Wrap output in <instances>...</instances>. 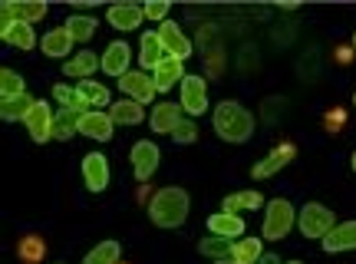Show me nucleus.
Returning a JSON list of instances; mask_svg holds the SVG:
<instances>
[{
	"label": "nucleus",
	"mask_w": 356,
	"mask_h": 264,
	"mask_svg": "<svg viewBox=\"0 0 356 264\" xmlns=\"http://www.w3.org/2000/svg\"><path fill=\"white\" fill-rule=\"evenodd\" d=\"M191 212V201H188V192L178 189V185H165L159 189L149 201V218H152L155 228H181L185 218Z\"/></svg>",
	"instance_id": "obj_1"
},
{
	"label": "nucleus",
	"mask_w": 356,
	"mask_h": 264,
	"mask_svg": "<svg viewBox=\"0 0 356 264\" xmlns=\"http://www.w3.org/2000/svg\"><path fill=\"white\" fill-rule=\"evenodd\" d=\"M215 132L225 142H248V139L254 136V116L244 109L241 102L234 100H221L215 109Z\"/></svg>",
	"instance_id": "obj_2"
},
{
	"label": "nucleus",
	"mask_w": 356,
	"mask_h": 264,
	"mask_svg": "<svg viewBox=\"0 0 356 264\" xmlns=\"http://www.w3.org/2000/svg\"><path fill=\"white\" fill-rule=\"evenodd\" d=\"M293 222H297V208L287 199H270L264 215V225H261V238L264 241H284L291 235Z\"/></svg>",
	"instance_id": "obj_3"
},
{
	"label": "nucleus",
	"mask_w": 356,
	"mask_h": 264,
	"mask_svg": "<svg viewBox=\"0 0 356 264\" xmlns=\"http://www.w3.org/2000/svg\"><path fill=\"white\" fill-rule=\"evenodd\" d=\"M297 228H300V235H304V238L323 241L333 228H337V218H333V212L327 208V205H320V201H307L304 208H300V215H297Z\"/></svg>",
	"instance_id": "obj_4"
},
{
	"label": "nucleus",
	"mask_w": 356,
	"mask_h": 264,
	"mask_svg": "<svg viewBox=\"0 0 356 264\" xmlns=\"http://www.w3.org/2000/svg\"><path fill=\"white\" fill-rule=\"evenodd\" d=\"M24 123H26L30 139H33L37 146H43V142H50V139H53V123H56V113H53V106L47 100H37Z\"/></svg>",
	"instance_id": "obj_5"
},
{
	"label": "nucleus",
	"mask_w": 356,
	"mask_h": 264,
	"mask_svg": "<svg viewBox=\"0 0 356 264\" xmlns=\"http://www.w3.org/2000/svg\"><path fill=\"white\" fill-rule=\"evenodd\" d=\"M119 89L126 93V100H136V102H142V106H149V102L155 100V79L145 70H129L122 79H119Z\"/></svg>",
	"instance_id": "obj_6"
},
{
	"label": "nucleus",
	"mask_w": 356,
	"mask_h": 264,
	"mask_svg": "<svg viewBox=\"0 0 356 264\" xmlns=\"http://www.w3.org/2000/svg\"><path fill=\"white\" fill-rule=\"evenodd\" d=\"M159 162H162V152H159L155 142L142 139V142L132 146V169H136V178H139V182H149V178L155 176Z\"/></svg>",
	"instance_id": "obj_7"
},
{
	"label": "nucleus",
	"mask_w": 356,
	"mask_h": 264,
	"mask_svg": "<svg viewBox=\"0 0 356 264\" xmlns=\"http://www.w3.org/2000/svg\"><path fill=\"white\" fill-rule=\"evenodd\" d=\"M181 109L188 116L208 113V86H204L202 76H185L181 79Z\"/></svg>",
	"instance_id": "obj_8"
},
{
	"label": "nucleus",
	"mask_w": 356,
	"mask_h": 264,
	"mask_svg": "<svg viewBox=\"0 0 356 264\" xmlns=\"http://www.w3.org/2000/svg\"><path fill=\"white\" fill-rule=\"evenodd\" d=\"M159 40H162V47H165L168 56H175V60H188L191 56V40L181 33V26L175 20H165V24H159Z\"/></svg>",
	"instance_id": "obj_9"
},
{
	"label": "nucleus",
	"mask_w": 356,
	"mask_h": 264,
	"mask_svg": "<svg viewBox=\"0 0 356 264\" xmlns=\"http://www.w3.org/2000/svg\"><path fill=\"white\" fill-rule=\"evenodd\" d=\"M83 178H86V189L89 192H106L109 185V159L102 155V152H86V159H83Z\"/></svg>",
	"instance_id": "obj_10"
},
{
	"label": "nucleus",
	"mask_w": 356,
	"mask_h": 264,
	"mask_svg": "<svg viewBox=\"0 0 356 264\" xmlns=\"http://www.w3.org/2000/svg\"><path fill=\"white\" fill-rule=\"evenodd\" d=\"M293 155H297V149H293L291 142H280L277 149H274V152H267L264 159H261V162H257L254 169H251V178H257V182H261V178L277 176V172L284 169V165H291Z\"/></svg>",
	"instance_id": "obj_11"
},
{
	"label": "nucleus",
	"mask_w": 356,
	"mask_h": 264,
	"mask_svg": "<svg viewBox=\"0 0 356 264\" xmlns=\"http://www.w3.org/2000/svg\"><path fill=\"white\" fill-rule=\"evenodd\" d=\"M129 63H132V50H129L126 40H115V43H109L106 50H102V73L106 76H122L129 73Z\"/></svg>",
	"instance_id": "obj_12"
},
{
	"label": "nucleus",
	"mask_w": 356,
	"mask_h": 264,
	"mask_svg": "<svg viewBox=\"0 0 356 264\" xmlns=\"http://www.w3.org/2000/svg\"><path fill=\"white\" fill-rule=\"evenodd\" d=\"M3 20H17V24H37L47 17V3L43 0H17V3H3L0 7Z\"/></svg>",
	"instance_id": "obj_13"
},
{
	"label": "nucleus",
	"mask_w": 356,
	"mask_h": 264,
	"mask_svg": "<svg viewBox=\"0 0 356 264\" xmlns=\"http://www.w3.org/2000/svg\"><path fill=\"white\" fill-rule=\"evenodd\" d=\"M181 113H185V109H181V102H159V106H155L152 109V116H149V126H152V132H159V136H172V132H175L178 129V123H181Z\"/></svg>",
	"instance_id": "obj_14"
},
{
	"label": "nucleus",
	"mask_w": 356,
	"mask_h": 264,
	"mask_svg": "<svg viewBox=\"0 0 356 264\" xmlns=\"http://www.w3.org/2000/svg\"><path fill=\"white\" fill-rule=\"evenodd\" d=\"M113 116L102 113V109H89L86 116H83V123H79V132L86 139H92V142H109L113 139Z\"/></svg>",
	"instance_id": "obj_15"
},
{
	"label": "nucleus",
	"mask_w": 356,
	"mask_h": 264,
	"mask_svg": "<svg viewBox=\"0 0 356 264\" xmlns=\"http://www.w3.org/2000/svg\"><path fill=\"white\" fill-rule=\"evenodd\" d=\"M106 20H109L115 30L129 33V30H139V26H142L145 10H142V7H136V3H113V7L106 10Z\"/></svg>",
	"instance_id": "obj_16"
},
{
	"label": "nucleus",
	"mask_w": 356,
	"mask_h": 264,
	"mask_svg": "<svg viewBox=\"0 0 356 264\" xmlns=\"http://www.w3.org/2000/svg\"><path fill=\"white\" fill-rule=\"evenodd\" d=\"M168 53L165 47H162V40H159V30H145L139 37V70H152L165 60Z\"/></svg>",
	"instance_id": "obj_17"
},
{
	"label": "nucleus",
	"mask_w": 356,
	"mask_h": 264,
	"mask_svg": "<svg viewBox=\"0 0 356 264\" xmlns=\"http://www.w3.org/2000/svg\"><path fill=\"white\" fill-rule=\"evenodd\" d=\"M320 244H323V251L327 254L356 251V222H343V225H337L327 238L320 241Z\"/></svg>",
	"instance_id": "obj_18"
},
{
	"label": "nucleus",
	"mask_w": 356,
	"mask_h": 264,
	"mask_svg": "<svg viewBox=\"0 0 356 264\" xmlns=\"http://www.w3.org/2000/svg\"><path fill=\"white\" fill-rule=\"evenodd\" d=\"M208 231L218 238H241L244 235V218L238 212H218L208 215Z\"/></svg>",
	"instance_id": "obj_19"
},
{
	"label": "nucleus",
	"mask_w": 356,
	"mask_h": 264,
	"mask_svg": "<svg viewBox=\"0 0 356 264\" xmlns=\"http://www.w3.org/2000/svg\"><path fill=\"white\" fill-rule=\"evenodd\" d=\"M96 70H102V56H96V53H89V50L76 53L73 60H66V63H63V76H66V79H79V83H83V79H89Z\"/></svg>",
	"instance_id": "obj_20"
},
{
	"label": "nucleus",
	"mask_w": 356,
	"mask_h": 264,
	"mask_svg": "<svg viewBox=\"0 0 356 264\" xmlns=\"http://www.w3.org/2000/svg\"><path fill=\"white\" fill-rule=\"evenodd\" d=\"M0 40H3V43H10V47H17V50H33L37 33H33V26L30 24L3 20V26H0Z\"/></svg>",
	"instance_id": "obj_21"
},
{
	"label": "nucleus",
	"mask_w": 356,
	"mask_h": 264,
	"mask_svg": "<svg viewBox=\"0 0 356 264\" xmlns=\"http://www.w3.org/2000/svg\"><path fill=\"white\" fill-rule=\"evenodd\" d=\"M155 89L159 93H168L172 86H181V79H185V70H181V60H175V56H165L162 63L155 66Z\"/></svg>",
	"instance_id": "obj_22"
},
{
	"label": "nucleus",
	"mask_w": 356,
	"mask_h": 264,
	"mask_svg": "<svg viewBox=\"0 0 356 264\" xmlns=\"http://www.w3.org/2000/svg\"><path fill=\"white\" fill-rule=\"evenodd\" d=\"M40 50H43V56H50V60H63V56H70V50H73V37L66 33V26H56L50 33H43Z\"/></svg>",
	"instance_id": "obj_23"
},
{
	"label": "nucleus",
	"mask_w": 356,
	"mask_h": 264,
	"mask_svg": "<svg viewBox=\"0 0 356 264\" xmlns=\"http://www.w3.org/2000/svg\"><path fill=\"white\" fill-rule=\"evenodd\" d=\"M83 116H86V109H79V106H73V109H60V113H56V123H53V139H60V142L73 139L79 132Z\"/></svg>",
	"instance_id": "obj_24"
},
{
	"label": "nucleus",
	"mask_w": 356,
	"mask_h": 264,
	"mask_svg": "<svg viewBox=\"0 0 356 264\" xmlns=\"http://www.w3.org/2000/svg\"><path fill=\"white\" fill-rule=\"evenodd\" d=\"M109 116H113L115 126H139L142 119H145V109L136 100H119V102H113Z\"/></svg>",
	"instance_id": "obj_25"
},
{
	"label": "nucleus",
	"mask_w": 356,
	"mask_h": 264,
	"mask_svg": "<svg viewBox=\"0 0 356 264\" xmlns=\"http://www.w3.org/2000/svg\"><path fill=\"white\" fill-rule=\"evenodd\" d=\"M76 102L83 109L86 106H109V89L96 79H83V83H76Z\"/></svg>",
	"instance_id": "obj_26"
},
{
	"label": "nucleus",
	"mask_w": 356,
	"mask_h": 264,
	"mask_svg": "<svg viewBox=\"0 0 356 264\" xmlns=\"http://www.w3.org/2000/svg\"><path fill=\"white\" fill-rule=\"evenodd\" d=\"M33 102L30 96H10V100H0V119L3 123H24L26 116H30V109H33Z\"/></svg>",
	"instance_id": "obj_27"
},
{
	"label": "nucleus",
	"mask_w": 356,
	"mask_h": 264,
	"mask_svg": "<svg viewBox=\"0 0 356 264\" xmlns=\"http://www.w3.org/2000/svg\"><path fill=\"white\" fill-rule=\"evenodd\" d=\"M66 33H70V37H73V43H83V47H86L89 40L96 37V20H92V17H83V13H73V17H66Z\"/></svg>",
	"instance_id": "obj_28"
},
{
	"label": "nucleus",
	"mask_w": 356,
	"mask_h": 264,
	"mask_svg": "<svg viewBox=\"0 0 356 264\" xmlns=\"http://www.w3.org/2000/svg\"><path fill=\"white\" fill-rule=\"evenodd\" d=\"M119 254H122V244H119V241H99V244L83 258V264H119Z\"/></svg>",
	"instance_id": "obj_29"
},
{
	"label": "nucleus",
	"mask_w": 356,
	"mask_h": 264,
	"mask_svg": "<svg viewBox=\"0 0 356 264\" xmlns=\"http://www.w3.org/2000/svg\"><path fill=\"white\" fill-rule=\"evenodd\" d=\"M264 205V195L261 192H234L225 199V212H254Z\"/></svg>",
	"instance_id": "obj_30"
},
{
	"label": "nucleus",
	"mask_w": 356,
	"mask_h": 264,
	"mask_svg": "<svg viewBox=\"0 0 356 264\" xmlns=\"http://www.w3.org/2000/svg\"><path fill=\"white\" fill-rule=\"evenodd\" d=\"M261 241L264 238H241L234 241V248H231V258L241 264H254L261 254H264V248H261Z\"/></svg>",
	"instance_id": "obj_31"
},
{
	"label": "nucleus",
	"mask_w": 356,
	"mask_h": 264,
	"mask_svg": "<svg viewBox=\"0 0 356 264\" xmlns=\"http://www.w3.org/2000/svg\"><path fill=\"white\" fill-rule=\"evenodd\" d=\"M231 248H234V241L231 238H218V235H211V238H204L202 244H198V251L204 254V258H231Z\"/></svg>",
	"instance_id": "obj_32"
},
{
	"label": "nucleus",
	"mask_w": 356,
	"mask_h": 264,
	"mask_svg": "<svg viewBox=\"0 0 356 264\" xmlns=\"http://www.w3.org/2000/svg\"><path fill=\"white\" fill-rule=\"evenodd\" d=\"M0 96L3 100H10V96H24V76L17 73V70H0Z\"/></svg>",
	"instance_id": "obj_33"
},
{
	"label": "nucleus",
	"mask_w": 356,
	"mask_h": 264,
	"mask_svg": "<svg viewBox=\"0 0 356 264\" xmlns=\"http://www.w3.org/2000/svg\"><path fill=\"white\" fill-rule=\"evenodd\" d=\"M53 100L60 102V109H73V106H79L76 102V86H66V83H56L53 86ZM83 109V106H79Z\"/></svg>",
	"instance_id": "obj_34"
},
{
	"label": "nucleus",
	"mask_w": 356,
	"mask_h": 264,
	"mask_svg": "<svg viewBox=\"0 0 356 264\" xmlns=\"http://www.w3.org/2000/svg\"><path fill=\"white\" fill-rule=\"evenodd\" d=\"M142 10H145V20L165 24V20H168V10H172V3H168V0H152V3H145Z\"/></svg>",
	"instance_id": "obj_35"
},
{
	"label": "nucleus",
	"mask_w": 356,
	"mask_h": 264,
	"mask_svg": "<svg viewBox=\"0 0 356 264\" xmlns=\"http://www.w3.org/2000/svg\"><path fill=\"white\" fill-rule=\"evenodd\" d=\"M20 258H24V261H37V258H43V241H40L37 235H26V238L20 241Z\"/></svg>",
	"instance_id": "obj_36"
},
{
	"label": "nucleus",
	"mask_w": 356,
	"mask_h": 264,
	"mask_svg": "<svg viewBox=\"0 0 356 264\" xmlns=\"http://www.w3.org/2000/svg\"><path fill=\"white\" fill-rule=\"evenodd\" d=\"M172 139H175L178 146H188V142H195V139H198V126H195L191 119H181V123H178V129L172 132Z\"/></svg>",
	"instance_id": "obj_37"
},
{
	"label": "nucleus",
	"mask_w": 356,
	"mask_h": 264,
	"mask_svg": "<svg viewBox=\"0 0 356 264\" xmlns=\"http://www.w3.org/2000/svg\"><path fill=\"white\" fill-rule=\"evenodd\" d=\"M337 60H340V63L353 60V47H340V50H337Z\"/></svg>",
	"instance_id": "obj_38"
},
{
	"label": "nucleus",
	"mask_w": 356,
	"mask_h": 264,
	"mask_svg": "<svg viewBox=\"0 0 356 264\" xmlns=\"http://www.w3.org/2000/svg\"><path fill=\"white\" fill-rule=\"evenodd\" d=\"M254 264H284V261H280L277 254H261V258H257Z\"/></svg>",
	"instance_id": "obj_39"
},
{
	"label": "nucleus",
	"mask_w": 356,
	"mask_h": 264,
	"mask_svg": "<svg viewBox=\"0 0 356 264\" xmlns=\"http://www.w3.org/2000/svg\"><path fill=\"white\" fill-rule=\"evenodd\" d=\"M340 123H343V113H330V116H327V126H330V129H337Z\"/></svg>",
	"instance_id": "obj_40"
},
{
	"label": "nucleus",
	"mask_w": 356,
	"mask_h": 264,
	"mask_svg": "<svg viewBox=\"0 0 356 264\" xmlns=\"http://www.w3.org/2000/svg\"><path fill=\"white\" fill-rule=\"evenodd\" d=\"M215 264H241V261H234V258H218Z\"/></svg>",
	"instance_id": "obj_41"
},
{
	"label": "nucleus",
	"mask_w": 356,
	"mask_h": 264,
	"mask_svg": "<svg viewBox=\"0 0 356 264\" xmlns=\"http://www.w3.org/2000/svg\"><path fill=\"white\" fill-rule=\"evenodd\" d=\"M350 165H353V172H356V152H353V155H350Z\"/></svg>",
	"instance_id": "obj_42"
},
{
	"label": "nucleus",
	"mask_w": 356,
	"mask_h": 264,
	"mask_svg": "<svg viewBox=\"0 0 356 264\" xmlns=\"http://www.w3.org/2000/svg\"><path fill=\"white\" fill-rule=\"evenodd\" d=\"M284 264H304V261H297V258H293V261H284Z\"/></svg>",
	"instance_id": "obj_43"
},
{
	"label": "nucleus",
	"mask_w": 356,
	"mask_h": 264,
	"mask_svg": "<svg viewBox=\"0 0 356 264\" xmlns=\"http://www.w3.org/2000/svg\"><path fill=\"white\" fill-rule=\"evenodd\" d=\"M353 50H356V33H353Z\"/></svg>",
	"instance_id": "obj_44"
},
{
	"label": "nucleus",
	"mask_w": 356,
	"mask_h": 264,
	"mask_svg": "<svg viewBox=\"0 0 356 264\" xmlns=\"http://www.w3.org/2000/svg\"><path fill=\"white\" fill-rule=\"evenodd\" d=\"M353 106H356V93H353Z\"/></svg>",
	"instance_id": "obj_45"
},
{
	"label": "nucleus",
	"mask_w": 356,
	"mask_h": 264,
	"mask_svg": "<svg viewBox=\"0 0 356 264\" xmlns=\"http://www.w3.org/2000/svg\"><path fill=\"white\" fill-rule=\"evenodd\" d=\"M60 264H63V261H60Z\"/></svg>",
	"instance_id": "obj_46"
}]
</instances>
